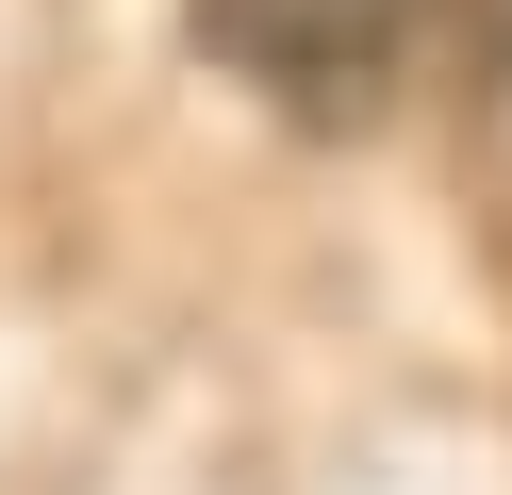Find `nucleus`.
Returning <instances> with one entry per match:
<instances>
[{"label":"nucleus","instance_id":"1","mask_svg":"<svg viewBox=\"0 0 512 495\" xmlns=\"http://www.w3.org/2000/svg\"><path fill=\"white\" fill-rule=\"evenodd\" d=\"M182 33H199V66H232L298 132H364L413 83V50L446 33V0H182Z\"/></svg>","mask_w":512,"mask_h":495},{"label":"nucleus","instance_id":"2","mask_svg":"<svg viewBox=\"0 0 512 495\" xmlns=\"http://www.w3.org/2000/svg\"><path fill=\"white\" fill-rule=\"evenodd\" d=\"M446 50H463V116H479V165L512 182V0H446Z\"/></svg>","mask_w":512,"mask_h":495}]
</instances>
